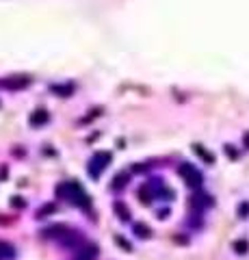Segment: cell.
Returning <instances> with one entry per match:
<instances>
[{
  "label": "cell",
  "instance_id": "obj_1",
  "mask_svg": "<svg viewBox=\"0 0 249 260\" xmlns=\"http://www.w3.org/2000/svg\"><path fill=\"white\" fill-rule=\"evenodd\" d=\"M57 195L59 198H65L69 202H74L78 206H89V198L85 195V191L80 189L76 182H61L57 186Z\"/></svg>",
  "mask_w": 249,
  "mask_h": 260
},
{
  "label": "cell",
  "instance_id": "obj_2",
  "mask_svg": "<svg viewBox=\"0 0 249 260\" xmlns=\"http://www.w3.org/2000/svg\"><path fill=\"white\" fill-rule=\"evenodd\" d=\"M111 162V154L109 152H98L95 156L89 160V176L91 178H98L104 169H106V165Z\"/></svg>",
  "mask_w": 249,
  "mask_h": 260
},
{
  "label": "cell",
  "instance_id": "obj_3",
  "mask_svg": "<svg viewBox=\"0 0 249 260\" xmlns=\"http://www.w3.org/2000/svg\"><path fill=\"white\" fill-rule=\"evenodd\" d=\"M180 176L187 180L189 186H193V189H197V186L202 184V174H199L193 165H182L180 167Z\"/></svg>",
  "mask_w": 249,
  "mask_h": 260
},
{
  "label": "cell",
  "instance_id": "obj_4",
  "mask_svg": "<svg viewBox=\"0 0 249 260\" xmlns=\"http://www.w3.org/2000/svg\"><path fill=\"white\" fill-rule=\"evenodd\" d=\"M95 256H98V249H95V245H87V247L78 249L76 260H95Z\"/></svg>",
  "mask_w": 249,
  "mask_h": 260
},
{
  "label": "cell",
  "instance_id": "obj_5",
  "mask_svg": "<svg viewBox=\"0 0 249 260\" xmlns=\"http://www.w3.org/2000/svg\"><path fill=\"white\" fill-rule=\"evenodd\" d=\"M13 256H15V247L11 243L0 241V258H13Z\"/></svg>",
  "mask_w": 249,
  "mask_h": 260
},
{
  "label": "cell",
  "instance_id": "obj_6",
  "mask_svg": "<svg viewBox=\"0 0 249 260\" xmlns=\"http://www.w3.org/2000/svg\"><path fill=\"white\" fill-rule=\"evenodd\" d=\"M139 198H141V202L143 204H148V202L154 198V191H152V184H143L141 189H139Z\"/></svg>",
  "mask_w": 249,
  "mask_h": 260
},
{
  "label": "cell",
  "instance_id": "obj_7",
  "mask_svg": "<svg viewBox=\"0 0 249 260\" xmlns=\"http://www.w3.org/2000/svg\"><path fill=\"white\" fill-rule=\"evenodd\" d=\"M48 119V113L46 111H37L33 117H30V124H42V121Z\"/></svg>",
  "mask_w": 249,
  "mask_h": 260
},
{
  "label": "cell",
  "instance_id": "obj_8",
  "mask_svg": "<svg viewBox=\"0 0 249 260\" xmlns=\"http://www.w3.org/2000/svg\"><path fill=\"white\" fill-rule=\"evenodd\" d=\"M134 232H139V237H141V239H148L150 234H152V232H150V230H148V228L143 225V223H136V225H134Z\"/></svg>",
  "mask_w": 249,
  "mask_h": 260
},
{
  "label": "cell",
  "instance_id": "obj_9",
  "mask_svg": "<svg viewBox=\"0 0 249 260\" xmlns=\"http://www.w3.org/2000/svg\"><path fill=\"white\" fill-rule=\"evenodd\" d=\"M195 152H197L202 158H206L208 162H212V160H215V158H212V154H208V152H204V150H202V145H195Z\"/></svg>",
  "mask_w": 249,
  "mask_h": 260
},
{
  "label": "cell",
  "instance_id": "obj_10",
  "mask_svg": "<svg viewBox=\"0 0 249 260\" xmlns=\"http://www.w3.org/2000/svg\"><path fill=\"white\" fill-rule=\"evenodd\" d=\"M115 210H119V215H122V219H128L130 215H128V210H126V206L122 204V202H117L115 204Z\"/></svg>",
  "mask_w": 249,
  "mask_h": 260
},
{
  "label": "cell",
  "instance_id": "obj_11",
  "mask_svg": "<svg viewBox=\"0 0 249 260\" xmlns=\"http://www.w3.org/2000/svg\"><path fill=\"white\" fill-rule=\"evenodd\" d=\"M234 249L238 251V254H245V251H247V241H238V243H234Z\"/></svg>",
  "mask_w": 249,
  "mask_h": 260
},
{
  "label": "cell",
  "instance_id": "obj_12",
  "mask_svg": "<svg viewBox=\"0 0 249 260\" xmlns=\"http://www.w3.org/2000/svg\"><path fill=\"white\" fill-rule=\"evenodd\" d=\"M124 180H126V176H119V178H115V184H113V186H124Z\"/></svg>",
  "mask_w": 249,
  "mask_h": 260
}]
</instances>
